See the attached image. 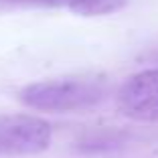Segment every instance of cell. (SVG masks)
I'll return each instance as SVG.
<instances>
[{
	"mask_svg": "<svg viewBox=\"0 0 158 158\" xmlns=\"http://www.w3.org/2000/svg\"><path fill=\"white\" fill-rule=\"evenodd\" d=\"M102 98V85L95 79L83 77L35 81L20 91V102L39 112H77L95 106Z\"/></svg>",
	"mask_w": 158,
	"mask_h": 158,
	"instance_id": "1",
	"label": "cell"
},
{
	"mask_svg": "<svg viewBox=\"0 0 158 158\" xmlns=\"http://www.w3.org/2000/svg\"><path fill=\"white\" fill-rule=\"evenodd\" d=\"M53 128L33 114L0 116V156H27L45 152L51 146Z\"/></svg>",
	"mask_w": 158,
	"mask_h": 158,
	"instance_id": "2",
	"label": "cell"
},
{
	"mask_svg": "<svg viewBox=\"0 0 158 158\" xmlns=\"http://www.w3.org/2000/svg\"><path fill=\"white\" fill-rule=\"evenodd\" d=\"M122 114L140 122H158V67L134 73L118 91Z\"/></svg>",
	"mask_w": 158,
	"mask_h": 158,
	"instance_id": "3",
	"label": "cell"
},
{
	"mask_svg": "<svg viewBox=\"0 0 158 158\" xmlns=\"http://www.w3.org/2000/svg\"><path fill=\"white\" fill-rule=\"evenodd\" d=\"M6 2H20V4H43V6H59L67 8L81 16H102L112 14L124 8L128 0H6Z\"/></svg>",
	"mask_w": 158,
	"mask_h": 158,
	"instance_id": "4",
	"label": "cell"
}]
</instances>
